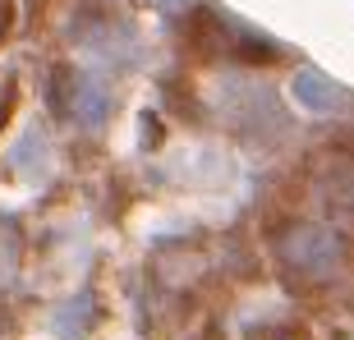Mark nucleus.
<instances>
[{
  "instance_id": "f03ea898",
  "label": "nucleus",
  "mask_w": 354,
  "mask_h": 340,
  "mask_svg": "<svg viewBox=\"0 0 354 340\" xmlns=\"http://www.w3.org/2000/svg\"><path fill=\"white\" fill-rule=\"evenodd\" d=\"M281 258L304 276H327L345 262V239L331 225H295L281 239Z\"/></svg>"
},
{
  "instance_id": "f257e3e1",
  "label": "nucleus",
  "mask_w": 354,
  "mask_h": 340,
  "mask_svg": "<svg viewBox=\"0 0 354 340\" xmlns=\"http://www.w3.org/2000/svg\"><path fill=\"white\" fill-rule=\"evenodd\" d=\"M216 111H221L230 124H239L244 133H276L286 120H281V102L267 83L253 79H225L216 88Z\"/></svg>"
},
{
  "instance_id": "20e7f679",
  "label": "nucleus",
  "mask_w": 354,
  "mask_h": 340,
  "mask_svg": "<svg viewBox=\"0 0 354 340\" xmlns=\"http://www.w3.org/2000/svg\"><path fill=\"white\" fill-rule=\"evenodd\" d=\"M295 97H299L304 106H313V111H336V106H350V92L345 88H336L331 79H322L317 69H304L299 79H295Z\"/></svg>"
},
{
  "instance_id": "7ed1b4c3",
  "label": "nucleus",
  "mask_w": 354,
  "mask_h": 340,
  "mask_svg": "<svg viewBox=\"0 0 354 340\" xmlns=\"http://www.w3.org/2000/svg\"><path fill=\"white\" fill-rule=\"evenodd\" d=\"M69 115L79 120L83 129H92V124H102L106 111H111V92H106L102 79H92V74H74V83H69Z\"/></svg>"
},
{
  "instance_id": "39448f33",
  "label": "nucleus",
  "mask_w": 354,
  "mask_h": 340,
  "mask_svg": "<svg viewBox=\"0 0 354 340\" xmlns=\"http://www.w3.org/2000/svg\"><path fill=\"white\" fill-rule=\"evenodd\" d=\"M14 276H19V235L0 225V285H10Z\"/></svg>"
},
{
  "instance_id": "0eeeda50",
  "label": "nucleus",
  "mask_w": 354,
  "mask_h": 340,
  "mask_svg": "<svg viewBox=\"0 0 354 340\" xmlns=\"http://www.w3.org/2000/svg\"><path fill=\"white\" fill-rule=\"evenodd\" d=\"M5 102H10V88L0 83V115H5Z\"/></svg>"
},
{
  "instance_id": "423d86ee",
  "label": "nucleus",
  "mask_w": 354,
  "mask_h": 340,
  "mask_svg": "<svg viewBox=\"0 0 354 340\" xmlns=\"http://www.w3.org/2000/svg\"><path fill=\"white\" fill-rule=\"evenodd\" d=\"M161 10H184V0H157Z\"/></svg>"
}]
</instances>
